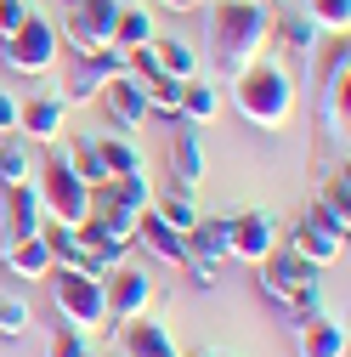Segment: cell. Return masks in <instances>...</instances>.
Instances as JSON below:
<instances>
[{
    "label": "cell",
    "mask_w": 351,
    "mask_h": 357,
    "mask_svg": "<svg viewBox=\"0 0 351 357\" xmlns=\"http://www.w3.org/2000/svg\"><path fill=\"white\" fill-rule=\"evenodd\" d=\"M34 6H29V0H0V40H6L12 29H23V17H29Z\"/></svg>",
    "instance_id": "36"
},
{
    "label": "cell",
    "mask_w": 351,
    "mask_h": 357,
    "mask_svg": "<svg viewBox=\"0 0 351 357\" xmlns=\"http://www.w3.org/2000/svg\"><path fill=\"white\" fill-rule=\"evenodd\" d=\"M85 357H97V351H85Z\"/></svg>",
    "instance_id": "41"
},
{
    "label": "cell",
    "mask_w": 351,
    "mask_h": 357,
    "mask_svg": "<svg viewBox=\"0 0 351 357\" xmlns=\"http://www.w3.org/2000/svg\"><path fill=\"white\" fill-rule=\"evenodd\" d=\"M295 357H345V324L334 312L300 318L295 324Z\"/></svg>",
    "instance_id": "17"
},
{
    "label": "cell",
    "mask_w": 351,
    "mask_h": 357,
    "mask_svg": "<svg viewBox=\"0 0 351 357\" xmlns=\"http://www.w3.org/2000/svg\"><path fill=\"white\" fill-rule=\"evenodd\" d=\"M306 17H312L323 34H345V23H351V0H312V6H306Z\"/></svg>",
    "instance_id": "34"
},
{
    "label": "cell",
    "mask_w": 351,
    "mask_h": 357,
    "mask_svg": "<svg viewBox=\"0 0 351 357\" xmlns=\"http://www.w3.org/2000/svg\"><path fill=\"white\" fill-rule=\"evenodd\" d=\"M34 188H40V204H46V221H63V227H79L85 215H91V188L74 176L68 153L52 148L46 159H40V176H34Z\"/></svg>",
    "instance_id": "5"
},
{
    "label": "cell",
    "mask_w": 351,
    "mask_h": 357,
    "mask_svg": "<svg viewBox=\"0 0 351 357\" xmlns=\"http://www.w3.org/2000/svg\"><path fill=\"white\" fill-rule=\"evenodd\" d=\"M312 204H323L329 215H340L345 227H351V176H345V159L323 176V188H318V199H312Z\"/></svg>",
    "instance_id": "28"
},
{
    "label": "cell",
    "mask_w": 351,
    "mask_h": 357,
    "mask_svg": "<svg viewBox=\"0 0 351 357\" xmlns=\"http://www.w3.org/2000/svg\"><path fill=\"white\" fill-rule=\"evenodd\" d=\"M278 244H283V227H278V215H272V210H244V215H227V261L260 266Z\"/></svg>",
    "instance_id": "8"
},
{
    "label": "cell",
    "mask_w": 351,
    "mask_h": 357,
    "mask_svg": "<svg viewBox=\"0 0 351 357\" xmlns=\"http://www.w3.org/2000/svg\"><path fill=\"white\" fill-rule=\"evenodd\" d=\"M187 255H204V261H227V215H198L193 227L182 233Z\"/></svg>",
    "instance_id": "22"
},
{
    "label": "cell",
    "mask_w": 351,
    "mask_h": 357,
    "mask_svg": "<svg viewBox=\"0 0 351 357\" xmlns=\"http://www.w3.org/2000/svg\"><path fill=\"white\" fill-rule=\"evenodd\" d=\"M148 52H153L159 74H170V79H198V74H204V57L187 46V40H176V34H153Z\"/></svg>",
    "instance_id": "20"
},
{
    "label": "cell",
    "mask_w": 351,
    "mask_h": 357,
    "mask_svg": "<svg viewBox=\"0 0 351 357\" xmlns=\"http://www.w3.org/2000/svg\"><path fill=\"white\" fill-rule=\"evenodd\" d=\"M40 238H46V250H52V266H79L74 227H63V221H46V227H40Z\"/></svg>",
    "instance_id": "33"
},
{
    "label": "cell",
    "mask_w": 351,
    "mask_h": 357,
    "mask_svg": "<svg viewBox=\"0 0 351 357\" xmlns=\"http://www.w3.org/2000/svg\"><path fill=\"white\" fill-rule=\"evenodd\" d=\"M204 12H210L204 57L221 68V74H238L244 63L267 57V46H272V17H278L272 0H210Z\"/></svg>",
    "instance_id": "1"
},
{
    "label": "cell",
    "mask_w": 351,
    "mask_h": 357,
    "mask_svg": "<svg viewBox=\"0 0 351 357\" xmlns=\"http://www.w3.org/2000/svg\"><path fill=\"white\" fill-rule=\"evenodd\" d=\"M148 108L164 114V119H182V79L153 74V79H148Z\"/></svg>",
    "instance_id": "32"
},
{
    "label": "cell",
    "mask_w": 351,
    "mask_h": 357,
    "mask_svg": "<svg viewBox=\"0 0 351 357\" xmlns=\"http://www.w3.org/2000/svg\"><path fill=\"white\" fill-rule=\"evenodd\" d=\"M0 130H17V97L0 85Z\"/></svg>",
    "instance_id": "38"
},
{
    "label": "cell",
    "mask_w": 351,
    "mask_h": 357,
    "mask_svg": "<svg viewBox=\"0 0 351 357\" xmlns=\"http://www.w3.org/2000/svg\"><path fill=\"white\" fill-rule=\"evenodd\" d=\"M40 227H46V204H40V188H34V182L6 188V199H0V238H34Z\"/></svg>",
    "instance_id": "13"
},
{
    "label": "cell",
    "mask_w": 351,
    "mask_h": 357,
    "mask_svg": "<svg viewBox=\"0 0 351 357\" xmlns=\"http://www.w3.org/2000/svg\"><path fill=\"white\" fill-rule=\"evenodd\" d=\"M272 40H278V52L295 63V68H306L318 57V40H323V29L306 17V12H278L272 17Z\"/></svg>",
    "instance_id": "15"
},
{
    "label": "cell",
    "mask_w": 351,
    "mask_h": 357,
    "mask_svg": "<svg viewBox=\"0 0 351 357\" xmlns=\"http://www.w3.org/2000/svg\"><path fill=\"white\" fill-rule=\"evenodd\" d=\"M85 351H91V346H85V335L79 329H52V340H46V357H85Z\"/></svg>",
    "instance_id": "35"
},
{
    "label": "cell",
    "mask_w": 351,
    "mask_h": 357,
    "mask_svg": "<svg viewBox=\"0 0 351 357\" xmlns=\"http://www.w3.org/2000/svg\"><path fill=\"white\" fill-rule=\"evenodd\" d=\"M289 250H295L300 261H312L318 273H323V266H334V261L345 255V238L329 233V227H318L312 215H300V221H295V233H289Z\"/></svg>",
    "instance_id": "18"
},
{
    "label": "cell",
    "mask_w": 351,
    "mask_h": 357,
    "mask_svg": "<svg viewBox=\"0 0 351 357\" xmlns=\"http://www.w3.org/2000/svg\"><path fill=\"white\" fill-rule=\"evenodd\" d=\"M0 137H12V130H0Z\"/></svg>",
    "instance_id": "40"
},
{
    "label": "cell",
    "mask_w": 351,
    "mask_h": 357,
    "mask_svg": "<svg viewBox=\"0 0 351 357\" xmlns=\"http://www.w3.org/2000/svg\"><path fill=\"white\" fill-rule=\"evenodd\" d=\"M52 306H57V318L79 335H97L108 329V295H102V278L97 273H85V266H52Z\"/></svg>",
    "instance_id": "3"
},
{
    "label": "cell",
    "mask_w": 351,
    "mask_h": 357,
    "mask_svg": "<svg viewBox=\"0 0 351 357\" xmlns=\"http://www.w3.org/2000/svg\"><path fill=\"white\" fill-rule=\"evenodd\" d=\"M125 68H130V57H125L119 46L74 52V57H68V68H63V85H57V91H63V102H68V108H74V102H97V91H102L108 79H119Z\"/></svg>",
    "instance_id": "6"
},
{
    "label": "cell",
    "mask_w": 351,
    "mask_h": 357,
    "mask_svg": "<svg viewBox=\"0 0 351 357\" xmlns=\"http://www.w3.org/2000/svg\"><path fill=\"white\" fill-rule=\"evenodd\" d=\"M0 63H6L12 74H23V79L57 74V63H63V34H57V23L40 17V12H29L23 29H12L6 40H0Z\"/></svg>",
    "instance_id": "4"
},
{
    "label": "cell",
    "mask_w": 351,
    "mask_h": 357,
    "mask_svg": "<svg viewBox=\"0 0 351 357\" xmlns=\"http://www.w3.org/2000/svg\"><path fill=\"white\" fill-rule=\"evenodd\" d=\"M125 0H68V12L57 23V34L68 40L74 52H97V46H114V17H119Z\"/></svg>",
    "instance_id": "7"
},
{
    "label": "cell",
    "mask_w": 351,
    "mask_h": 357,
    "mask_svg": "<svg viewBox=\"0 0 351 357\" xmlns=\"http://www.w3.org/2000/svg\"><path fill=\"white\" fill-rule=\"evenodd\" d=\"M102 295H108V324H130L142 318V312L153 306V278L142 273V266H108L102 273Z\"/></svg>",
    "instance_id": "11"
},
{
    "label": "cell",
    "mask_w": 351,
    "mask_h": 357,
    "mask_svg": "<svg viewBox=\"0 0 351 357\" xmlns=\"http://www.w3.org/2000/svg\"><path fill=\"white\" fill-rule=\"evenodd\" d=\"M63 130H68V102H63V91H34V97L17 102V137H23V142L57 148Z\"/></svg>",
    "instance_id": "10"
},
{
    "label": "cell",
    "mask_w": 351,
    "mask_h": 357,
    "mask_svg": "<svg viewBox=\"0 0 351 357\" xmlns=\"http://www.w3.org/2000/svg\"><path fill=\"white\" fill-rule=\"evenodd\" d=\"M255 273H260V289H267V301H278V306H295V295H306V289L318 284V266L300 261L289 244H278L267 261L255 266Z\"/></svg>",
    "instance_id": "9"
},
{
    "label": "cell",
    "mask_w": 351,
    "mask_h": 357,
    "mask_svg": "<svg viewBox=\"0 0 351 357\" xmlns=\"http://www.w3.org/2000/svg\"><path fill=\"white\" fill-rule=\"evenodd\" d=\"M170 170H176V188H198L204 182V148L193 130H182V137L170 142Z\"/></svg>",
    "instance_id": "26"
},
{
    "label": "cell",
    "mask_w": 351,
    "mask_h": 357,
    "mask_svg": "<svg viewBox=\"0 0 351 357\" xmlns=\"http://www.w3.org/2000/svg\"><path fill=\"white\" fill-rule=\"evenodd\" d=\"M119 357H182V346H176V335L159 324V318H130L119 324Z\"/></svg>",
    "instance_id": "14"
},
{
    "label": "cell",
    "mask_w": 351,
    "mask_h": 357,
    "mask_svg": "<svg viewBox=\"0 0 351 357\" xmlns=\"http://www.w3.org/2000/svg\"><path fill=\"white\" fill-rule=\"evenodd\" d=\"M97 159L108 170V182H114V176H130V170H148V159H142V148H136L130 130H108V137H97Z\"/></svg>",
    "instance_id": "21"
},
{
    "label": "cell",
    "mask_w": 351,
    "mask_h": 357,
    "mask_svg": "<svg viewBox=\"0 0 351 357\" xmlns=\"http://www.w3.org/2000/svg\"><path fill=\"white\" fill-rule=\"evenodd\" d=\"M142 6H159V12H198L210 0H142Z\"/></svg>",
    "instance_id": "39"
},
{
    "label": "cell",
    "mask_w": 351,
    "mask_h": 357,
    "mask_svg": "<svg viewBox=\"0 0 351 357\" xmlns=\"http://www.w3.org/2000/svg\"><path fill=\"white\" fill-rule=\"evenodd\" d=\"M227 79H233V108L244 114V125H255V130H283L289 125V114H295V74H289V63L255 57V63H244Z\"/></svg>",
    "instance_id": "2"
},
{
    "label": "cell",
    "mask_w": 351,
    "mask_h": 357,
    "mask_svg": "<svg viewBox=\"0 0 351 357\" xmlns=\"http://www.w3.org/2000/svg\"><path fill=\"white\" fill-rule=\"evenodd\" d=\"M29 324H34V306H29V295L6 289V295H0V340H17Z\"/></svg>",
    "instance_id": "31"
},
{
    "label": "cell",
    "mask_w": 351,
    "mask_h": 357,
    "mask_svg": "<svg viewBox=\"0 0 351 357\" xmlns=\"http://www.w3.org/2000/svg\"><path fill=\"white\" fill-rule=\"evenodd\" d=\"M215 108H221V97H215V85L198 74V79H182V119H193V125H210L215 119Z\"/></svg>",
    "instance_id": "27"
},
{
    "label": "cell",
    "mask_w": 351,
    "mask_h": 357,
    "mask_svg": "<svg viewBox=\"0 0 351 357\" xmlns=\"http://www.w3.org/2000/svg\"><path fill=\"white\" fill-rule=\"evenodd\" d=\"M63 153H68V165H74V176H79L85 188H102V182H108V170H102V159H97V137H79V142L63 148Z\"/></svg>",
    "instance_id": "30"
},
{
    "label": "cell",
    "mask_w": 351,
    "mask_h": 357,
    "mask_svg": "<svg viewBox=\"0 0 351 357\" xmlns=\"http://www.w3.org/2000/svg\"><path fill=\"white\" fill-rule=\"evenodd\" d=\"M17 182H34V142H23L12 130V137H0V188H17Z\"/></svg>",
    "instance_id": "24"
},
{
    "label": "cell",
    "mask_w": 351,
    "mask_h": 357,
    "mask_svg": "<svg viewBox=\"0 0 351 357\" xmlns=\"http://www.w3.org/2000/svg\"><path fill=\"white\" fill-rule=\"evenodd\" d=\"M182 266H187V278H193V284H204V289H210V284H215V266H221V261H204V255H187Z\"/></svg>",
    "instance_id": "37"
},
{
    "label": "cell",
    "mask_w": 351,
    "mask_h": 357,
    "mask_svg": "<svg viewBox=\"0 0 351 357\" xmlns=\"http://www.w3.org/2000/svg\"><path fill=\"white\" fill-rule=\"evenodd\" d=\"M153 215H159V221H170L176 233H187L193 221H198V204H193V188H176V193H159V199H153Z\"/></svg>",
    "instance_id": "29"
},
{
    "label": "cell",
    "mask_w": 351,
    "mask_h": 357,
    "mask_svg": "<svg viewBox=\"0 0 351 357\" xmlns=\"http://www.w3.org/2000/svg\"><path fill=\"white\" fill-rule=\"evenodd\" d=\"M153 34L159 29H153V12L148 6H119V17H114V46L119 52H142Z\"/></svg>",
    "instance_id": "25"
},
{
    "label": "cell",
    "mask_w": 351,
    "mask_h": 357,
    "mask_svg": "<svg viewBox=\"0 0 351 357\" xmlns=\"http://www.w3.org/2000/svg\"><path fill=\"white\" fill-rule=\"evenodd\" d=\"M0 261H6V273L17 278V284H46L52 278V250H46V238H0Z\"/></svg>",
    "instance_id": "16"
},
{
    "label": "cell",
    "mask_w": 351,
    "mask_h": 357,
    "mask_svg": "<svg viewBox=\"0 0 351 357\" xmlns=\"http://www.w3.org/2000/svg\"><path fill=\"white\" fill-rule=\"evenodd\" d=\"M97 193H102V199H114V204H119V210H130V215H142V210L153 204V182H148V170L114 176V182H102Z\"/></svg>",
    "instance_id": "23"
},
{
    "label": "cell",
    "mask_w": 351,
    "mask_h": 357,
    "mask_svg": "<svg viewBox=\"0 0 351 357\" xmlns=\"http://www.w3.org/2000/svg\"><path fill=\"white\" fill-rule=\"evenodd\" d=\"M130 244H142L148 255H159V261H170V266H182V261H187V244H182V233H176L170 221H159V215H153V204L136 215V233H130Z\"/></svg>",
    "instance_id": "19"
},
{
    "label": "cell",
    "mask_w": 351,
    "mask_h": 357,
    "mask_svg": "<svg viewBox=\"0 0 351 357\" xmlns=\"http://www.w3.org/2000/svg\"><path fill=\"white\" fill-rule=\"evenodd\" d=\"M97 108L108 114V125H114V130H142V125L153 119V108H148V85L130 74V68L97 91Z\"/></svg>",
    "instance_id": "12"
}]
</instances>
